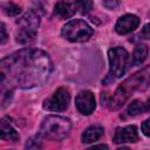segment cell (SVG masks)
Segmentation results:
<instances>
[{
  "instance_id": "cell-12",
  "label": "cell",
  "mask_w": 150,
  "mask_h": 150,
  "mask_svg": "<svg viewBox=\"0 0 150 150\" xmlns=\"http://www.w3.org/2000/svg\"><path fill=\"white\" fill-rule=\"evenodd\" d=\"M103 128L101 125H91L87 128L82 134V142L83 143H94L98 141L103 135Z\"/></svg>"
},
{
  "instance_id": "cell-3",
  "label": "cell",
  "mask_w": 150,
  "mask_h": 150,
  "mask_svg": "<svg viewBox=\"0 0 150 150\" xmlns=\"http://www.w3.org/2000/svg\"><path fill=\"white\" fill-rule=\"evenodd\" d=\"M71 129V122L69 118L62 116H48L43 120L39 136L50 141H61L63 139Z\"/></svg>"
},
{
  "instance_id": "cell-19",
  "label": "cell",
  "mask_w": 150,
  "mask_h": 150,
  "mask_svg": "<svg viewBox=\"0 0 150 150\" xmlns=\"http://www.w3.org/2000/svg\"><path fill=\"white\" fill-rule=\"evenodd\" d=\"M143 39H150V23H146L143 28H142V32L139 34Z\"/></svg>"
},
{
  "instance_id": "cell-17",
  "label": "cell",
  "mask_w": 150,
  "mask_h": 150,
  "mask_svg": "<svg viewBox=\"0 0 150 150\" xmlns=\"http://www.w3.org/2000/svg\"><path fill=\"white\" fill-rule=\"evenodd\" d=\"M77 11H80L82 14H87L93 8V1L91 0H76L75 1Z\"/></svg>"
},
{
  "instance_id": "cell-18",
  "label": "cell",
  "mask_w": 150,
  "mask_h": 150,
  "mask_svg": "<svg viewBox=\"0 0 150 150\" xmlns=\"http://www.w3.org/2000/svg\"><path fill=\"white\" fill-rule=\"evenodd\" d=\"M142 131L145 136H150V117L142 123Z\"/></svg>"
},
{
  "instance_id": "cell-5",
  "label": "cell",
  "mask_w": 150,
  "mask_h": 150,
  "mask_svg": "<svg viewBox=\"0 0 150 150\" xmlns=\"http://www.w3.org/2000/svg\"><path fill=\"white\" fill-rule=\"evenodd\" d=\"M108 57H109V63H110V70L107 77L103 80L104 84H108L112 82L114 80L120 79L122 75H124L129 66V54L122 47H114L109 49Z\"/></svg>"
},
{
  "instance_id": "cell-6",
  "label": "cell",
  "mask_w": 150,
  "mask_h": 150,
  "mask_svg": "<svg viewBox=\"0 0 150 150\" xmlns=\"http://www.w3.org/2000/svg\"><path fill=\"white\" fill-rule=\"evenodd\" d=\"M93 34V28L86 21L80 19H75L67 22L62 28V36L71 42L88 41Z\"/></svg>"
},
{
  "instance_id": "cell-21",
  "label": "cell",
  "mask_w": 150,
  "mask_h": 150,
  "mask_svg": "<svg viewBox=\"0 0 150 150\" xmlns=\"http://www.w3.org/2000/svg\"><path fill=\"white\" fill-rule=\"evenodd\" d=\"M1 43H5L6 41V38H7V34H6V29H5V25L1 23Z\"/></svg>"
},
{
  "instance_id": "cell-9",
  "label": "cell",
  "mask_w": 150,
  "mask_h": 150,
  "mask_svg": "<svg viewBox=\"0 0 150 150\" xmlns=\"http://www.w3.org/2000/svg\"><path fill=\"white\" fill-rule=\"evenodd\" d=\"M112 141L116 144L121 143H135L138 141V132L135 125H128L123 128H118L115 131Z\"/></svg>"
},
{
  "instance_id": "cell-16",
  "label": "cell",
  "mask_w": 150,
  "mask_h": 150,
  "mask_svg": "<svg viewBox=\"0 0 150 150\" xmlns=\"http://www.w3.org/2000/svg\"><path fill=\"white\" fill-rule=\"evenodd\" d=\"M2 9L9 16H15L21 12V7L13 2H6L5 5H2Z\"/></svg>"
},
{
  "instance_id": "cell-22",
  "label": "cell",
  "mask_w": 150,
  "mask_h": 150,
  "mask_svg": "<svg viewBox=\"0 0 150 150\" xmlns=\"http://www.w3.org/2000/svg\"><path fill=\"white\" fill-rule=\"evenodd\" d=\"M93 148H104V149H107L108 146H107V145H104V144H100V145H94Z\"/></svg>"
},
{
  "instance_id": "cell-11",
  "label": "cell",
  "mask_w": 150,
  "mask_h": 150,
  "mask_svg": "<svg viewBox=\"0 0 150 150\" xmlns=\"http://www.w3.org/2000/svg\"><path fill=\"white\" fill-rule=\"evenodd\" d=\"M54 12H55V14L59 15L60 18H62V19H68V18L73 16V15L77 12V8H76L75 2H74V4H70V2L60 1V2H57V4L55 5Z\"/></svg>"
},
{
  "instance_id": "cell-1",
  "label": "cell",
  "mask_w": 150,
  "mask_h": 150,
  "mask_svg": "<svg viewBox=\"0 0 150 150\" xmlns=\"http://www.w3.org/2000/svg\"><path fill=\"white\" fill-rule=\"evenodd\" d=\"M53 69L50 57L40 49L26 48L1 60V84L28 89L43 83Z\"/></svg>"
},
{
  "instance_id": "cell-13",
  "label": "cell",
  "mask_w": 150,
  "mask_h": 150,
  "mask_svg": "<svg viewBox=\"0 0 150 150\" xmlns=\"http://www.w3.org/2000/svg\"><path fill=\"white\" fill-rule=\"evenodd\" d=\"M7 118L4 117L1 120V127H0V135H1V138L2 139H6V141H12V142H16L19 139V135L18 132L15 131V129L11 125L9 122L6 121Z\"/></svg>"
},
{
  "instance_id": "cell-4",
  "label": "cell",
  "mask_w": 150,
  "mask_h": 150,
  "mask_svg": "<svg viewBox=\"0 0 150 150\" xmlns=\"http://www.w3.org/2000/svg\"><path fill=\"white\" fill-rule=\"evenodd\" d=\"M16 23L19 25V30L15 34L16 42L21 45H28L33 42L36 38V29L40 23V16L36 12L29 11L23 14Z\"/></svg>"
},
{
  "instance_id": "cell-7",
  "label": "cell",
  "mask_w": 150,
  "mask_h": 150,
  "mask_svg": "<svg viewBox=\"0 0 150 150\" xmlns=\"http://www.w3.org/2000/svg\"><path fill=\"white\" fill-rule=\"evenodd\" d=\"M70 102V94L67 88H59L52 97L43 102V108L50 111H63L68 108Z\"/></svg>"
},
{
  "instance_id": "cell-14",
  "label": "cell",
  "mask_w": 150,
  "mask_h": 150,
  "mask_svg": "<svg viewBox=\"0 0 150 150\" xmlns=\"http://www.w3.org/2000/svg\"><path fill=\"white\" fill-rule=\"evenodd\" d=\"M148 53H149L148 46L144 43H138L135 47L134 53H132V63L135 66H139L141 63H143V61L148 56Z\"/></svg>"
},
{
  "instance_id": "cell-15",
  "label": "cell",
  "mask_w": 150,
  "mask_h": 150,
  "mask_svg": "<svg viewBox=\"0 0 150 150\" xmlns=\"http://www.w3.org/2000/svg\"><path fill=\"white\" fill-rule=\"evenodd\" d=\"M146 110H149L146 103H143L141 101H134L130 103V105L128 107V115L130 116H136V115H139V114H143L145 112Z\"/></svg>"
},
{
  "instance_id": "cell-2",
  "label": "cell",
  "mask_w": 150,
  "mask_h": 150,
  "mask_svg": "<svg viewBox=\"0 0 150 150\" xmlns=\"http://www.w3.org/2000/svg\"><path fill=\"white\" fill-rule=\"evenodd\" d=\"M150 82V66L144 67L143 69L138 70L134 75L129 76L124 82L121 83V86L115 90L112 96H109L107 105L110 109H118L121 108L125 101L132 95L134 91H141L144 90Z\"/></svg>"
},
{
  "instance_id": "cell-10",
  "label": "cell",
  "mask_w": 150,
  "mask_h": 150,
  "mask_svg": "<svg viewBox=\"0 0 150 150\" xmlns=\"http://www.w3.org/2000/svg\"><path fill=\"white\" fill-rule=\"evenodd\" d=\"M139 25V19L134 14H125L121 16L115 26V29L118 34H128L135 30Z\"/></svg>"
},
{
  "instance_id": "cell-8",
  "label": "cell",
  "mask_w": 150,
  "mask_h": 150,
  "mask_svg": "<svg viewBox=\"0 0 150 150\" xmlns=\"http://www.w3.org/2000/svg\"><path fill=\"white\" fill-rule=\"evenodd\" d=\"M75 105L77 108V110L83 114V115H90L95 107V97L94 94L89 90H82L77 94V96L75 97Z\"/></svg>"
},
{
  "instance_id": "cell-20",
  "label": "cell",
  "mask_w": 150,
  "mask_h": 150,
  "mask_svg": "<svg viewBox=\"0 0 150 150\" xmlns=\"http://www.w3.org/2000/svg\"><path fill=\"white\" fill-rule=\"evenodd\" d=\"M118 5V0H104V6L108 8H115Z\"/></svg>"
}]
</instances>
